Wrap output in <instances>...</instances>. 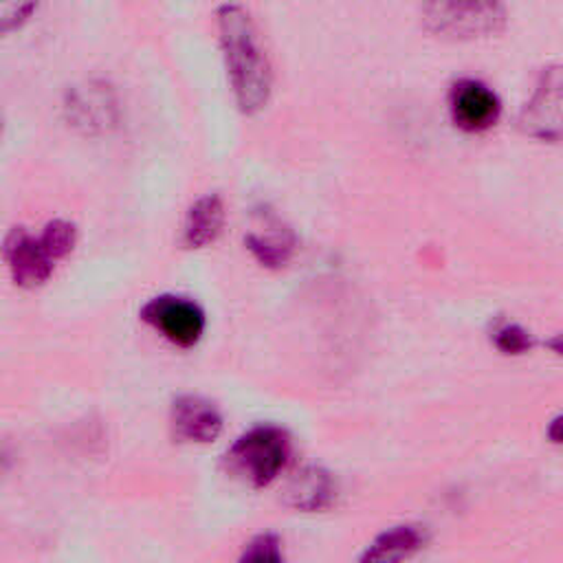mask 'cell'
I'll list each match as a JSON object with an SVG mask.
<instances>
[{"instance_id":"5b68a950","label":"cell","mask_w":563,"mask_h":563,"mask_svg":"<svg viewBox=\"0 0 563 563\" xmlns=\"http://www.w3.org/2000/svg\"><path fill=\"white\" fill-rule=\"evenodd\" d=\"M141 319L178 347H194L205 334L202 308L183 295H156L141 308Z\"/></svg>"},{"instance_id":"2e32d148","label":"cell","mask_w":563,"mask_h":563,"mask_svg":"<svg viewBox=\"0 0 563 563\" xmlns=\"http://www.w3.org/2000/svg\"><path fill=\"white\" fill-rule=\"evenodd\" d=\"M37 0H0V26L4 33L29 20Z\"/></svg>"},{"instance_id":"e0dca14e","label":"cell","mask_w":563,"mask_h":563,"mask_svg":"<svg viewBox=\"0 0 563 563\" xmlns=\"http://www.w3.org/2000/svg\"><path fill=\"white\" fill-rule=\"evenodd\" d=\"M548 435L554 440V442H563V416L552 420L550 429H548Z\"/></svg>"},{"instance_id":"5bb4252c","label":"cell","mask_w":563,"mask_h":563,"mask_svg":"<svg viewBox=\"0 0 563 563\" xmlns=\"http://www.w3.org/2000/svg\"><path fill=\"white\" fill-rule=\"evenodd\" d=\"M282 559H284L282 539L275 532H262L253 537L240 554V561H253V563H277Z\"/></svg>"},{"instance_id":"4fadbf2b","label":"cell","mask_w":563,"mask_h":563,"mask_svg":"<svg viewBox=\"0 0 563 563\" xmlns=\"http://www.w3.org/2000/svg\"><path fill=\"white\" fill-rule=\"evenodd\" d=\"M42 240L48 246V251L53 253V257L59 262L62 257H66L77 240V229L73 222L68 220H51L44 229H42Z\"/></svg>"},{"instance_id":"6da1fadb","label":"cell","mask_w":563,"mask_h":563,"mask_svg":"<svg viewBox=\"0 0 563 563\" xmlns=\"http://www.w3.org/2000/svg\"><path fill=\"white\" fill-rule=\"evenodd\" d=\"M216 18L235 103L244 114H257L266 108L273 95V70L260 44L255 24L249 11L233 2L222 4Z\"/></svg>"},{"instance_id":"30bf717a","label":"cell","mask_w":563,"mask_h":563,"mask_svg":"<svg viewBox=\"0 0 563 563\" xmlns=\"http://www.w3.org/2000/svg\"><path fill=\"white\" fill-rule=\"evenodd\" d=\"M224 227V202L218 194H207L198 198L183 224V244L185 249H205L218 240Z\"/></svg>"},{"instance_id":"9c48e42d","label":"cell","mask_w":563,"mask_h":563,"mask_svg":"<svg viewBox=\"0 0 563 563\" xmlns=\"http://www.w3.org/2000/svg\"><path fill=\"white\" fill-rule=\"evenodd\" d=\"M336 497V484L328 471L319 466H306L290 477L284 501L301 512H314L328 508Z\"/></svg>"},{"instance_id":"277c9868","label":"cell","mask_w":563,"mask_h":563,"mask_svg":"<svg viewBox=\"0 0 563 563\" xmlns=\"http://www.w3.org/2000/svg\"><path fill=\"white\" fill-rule=\"evenodd\" d=\"M523 134L543 143H563V64L548 66L519 114Z\"/></svg>"},{"instance_id":"3957f363","label":"cell","mask_w":563,"mask_h":563,"mask_svg":"<svg viewBox=\"0 0 563 563\" xmlns=\"http://www.w3.org/2000/svg\"><path fill=\"white\" fill-rule=\"evenodd\" d=\"M420 11L431 35L453 42L488 37L506 24L504 0H422Z\"/></svg>"},{"instance_id":"7a4b0ae2","label":"cell","mask_w":563,"mask_h":563,"mask_svg":"<svg viewBox=\"0 0 563 563\" xmlns=\"http://www.w3.org/2000/svg\"><path fill=\"white\" fill-rule=\"evenodd\" d=\"M290 438L277 424H257L244 431L227 451L224 464L231 475L253 488L268 486L290 460Z\"/></svg>"},{"instance_id":"7c38bea8","label":"cell","mask_w":563,"mask_h":563,"mask_svg":"<svg viewBox=\"0 0 563 563\" xmlns=\"http://www.w3.org/2000/svg\"><path fill=\"white\" fill-rule=\"evenodd\" d=\"M424 545V532L416 526H396L383 532L361 556L363 561H400L409 559Z\"/></svg>"},{"instance_id":"ba28073f","label":"cell","mask_w":563,"mask_h":563,"mask_svg":"<svg viewBox=\"0 0 563 563\" xmlns=\"http://www.w3.org/2000/svg\"><path fill=\"white\" fill-rule=\"evenodd\" d=\"M169 427L174 438L191 444H207L218 440L224 420L216 402L198 394H183L169 407Z\"/></svg>"},{"instance_id":"8992f818","label":"cell","mask_w":563,"mask_h":563,"mask_svg":"<svg viewBox=\"0 0 563 563\" xmlns=\"http://www.w3.org/2000/svg\"><path fill=\"white\" fill-rule=\"evenodd\" d=\"M4 262L15 286L37 288L53 275L57 260L44 244L42 235H33L24 227H15L4 238Z\"/></svg>"},{"instance_id":"8fae6325","label":"cell","mask_w":563,"mask_h":563,"mask_svg":"<svg viewBox=\"0 0 563 563\" xmlns=\"http://www.w3.org/2000/svg\"><path fill=\"white\" fill-rule=\"evenodd\" d=\"M244 244L262 266L279 268L295 251V235L277 218H268L264 222V231H251L244 238Z\"/></svg>"},{"instance_id":"ac0fdd59","label":"cell","mask_w":563,"mask_h":563,"mask_svg":"<svg viewBox=\"0 0 563 563\" xmlns=\"http://www.w3.org/2000/svg\"><path fill=\"white\" fill-rule=\"evenodd\" d=\"M554 352H559V354H563V334H559L556 339H552L550 343H548Z\"/></svg>"},{"instance_id":"9a60e30c","label":"cell","mask_w":563,"mask_h":563,"mask_svg":"<svg viewBox=\"0 0 563 563\" xmlns=\"http://www.w3.org/2000/svg\"><path fill=\"white\" fill-rule=\"evenodd\" d=\"M493 343L504 354H523L532 345L528 332L523 328H519L517 323H504V325L495 328Z\"/></svg>"},{"instance_id":"52a82bcc","label":"cell","mask_w":563,"mask_h":563,"mask_svg":"<svg viewBox=\"0 0 563 563\" xmlns=\"http://www.w3.org/2000/svg\"><path fill=\"white\" fill-rule=\"evenodd\" d=\"M451 121L464 132H484L499 119L497 95L477 79H460L449 90Z\"/></svg>"}]
</instances>
